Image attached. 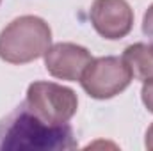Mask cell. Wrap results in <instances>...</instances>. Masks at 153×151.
I'll return each instance as SVG.
<instances>
[{
  "label": "cell",
  "mask_w": 153,
  "mask_h": 151,
  "mask_svg": "<svg viewBox=\"0 0 153 151\" xmlns=\"http://www.w3.org/2000/svg\"><path fill=\"white\" fill-rule=\"evenodd\" d=\"M73 128L43 121L23 101L0 121V150L20 151H68L75 150Z\"/></svg>",
  "instance_id": "obj_1"
},
{
  "label": "cell",
  "mask_w": 153,
  "mask_h": 151,
  "mask_svg": "<svg viewBox=\"0 0 153 151\" xmlns=\"http://www.w3.org/2000/svg\"><path fill=\"white\" fill-rule=\"evenodd\" d=\"M50 46V25L39 16H20L0 32V59L9 64L32 62L43 57Z\"/></svg>",
  "instance_id": "obj_2"
},
{
  "label": "cell",
  "mask_w": 153,
  "mask_h": 151,
  "mask_svg": "<svg viewBox=\"0 0 153 151\" xmlns=\"http://www.w3.org/2000/svg\"><path fill=\"white\" fill-rule=\"evenodd\" d=\"M132 71L123 57H98L93 59L80 76L82 89L94 100H111L123 93L130 82Z\"/></svg>",
  "instance_id": "obj_3"
},
{
  "label": "cell",
  "mask_w": 153,
  "mask_h": 151,
  "mask_svg": "<svg viewBox=\"0 0 153 151\" xmlns=\"http://www.w3.org/2000/svg\"><path fill=\"white\" fill-rule=\"evenodd\" d=\"M25 103L43 121L52 124L68 123L78 109L75 91L55 82H34L27 89Z\"/></svg>",
  "instance_id": "obj_4"
},
{
  "label": "cell",
  "mask_w": 153,
  "mask_h": 151,
  "mask_svg": "<svg viewBox=\"0 0 153 151\" xmlns=\"http://www.w3.org/2000/svg\"><path fill=\"white\" fill-rule=\"evenodd\" d=\"M89 18L94 30L111 41L126 38L134 27V11L126 0H94Z\"/></svg>",
  "instance_id": "obj_5"
},
{
  "label": "cell",
  "mask_w": 153,
  "mask_h": 151,
  "mask_svg": "<svg viewBox=\"0 0 153 151\" xmlns=\"http://www.w3.org/2000/svg\"><path fill=\"white\" fill-rule=\"evenodd\" d=\"M43 57H45V68L50 75L70 82L80 80L84 70L93 61L89 50L75 43L52 44Z\"/></svg>",
  "instance_id": "obj_6"
},
{
  "label": "cell",
  "mask_w": 153,
  "mask_h": 151,
  "mask_svg": "<svg viewBox=\"0 0 153 151\" xmlns=\"http://www.w3.org/2000/svg\"><path fill=\"white\" fill-rule=\"evenodd\" d=\"M123 59L128 64L134 78L146 82L153 78V48L144 43H135L125 48Z\"/></svg>",
  "instance_id": "obj_7"
},
{
  "label": "cell",
  "mask_w": 153,
  "mask_h": 151,
  "mask_svg": "<svg viewBox=\"0 0 153 151\" xmlns=\"http://www.w3.org/2000/svg\"><path fill=\"white\" fill-rule=\"evenodd\" d=\"M143 32L146 38H150V46L153 48V4L148 7V11L144 13V18H143Z\"/></svg>",
  "instance_id": "obj_8"
},
{
  "label": "cell",
  "mask_w": 153,
  "mask_h": 151,
  "mask_svg": "<svg viewBox=\"0 0 153 151\" xmlns=\"http://www.w3.org/2000/svg\"><path fill=\"white\" fill-rule=\"evenodd\" d=\"M141 98H143L144 107H146V109L153 114V78H152V80H146V82L143 84Z\"/></svg>",
  "instance_id": "obj_9"
},
{
  "label": "cell",
  "mask_w": 153,
  "mask_h": 151,
  "mask_svg": "<svg viewBox=\"0 0 153 151\" xmlns=\"http://www.w3.org/2000/svg\"><path fill=\"white\" fill-rule=\"evenodd\" d=\"M144 146H146V150L153 151V123H152V126L148 128V132H146V139H144Z\"/></svg>",
  "instance_id": "obj_10"
},
{
  "label": "cell",
  "mask_w": 153,
  "mask_h": 151,
  "mask_svg": "<svg viewBox=\"0 0 153 151\" xmlns=\"http://www.w3.org/2000/svg\"><path fill=\"white\" fill-rule=\"evenodd\" d=\"M0 4H2V0H0Z\"/></svg>",
  "instance_id": "obj_11"
}]
</instances>
